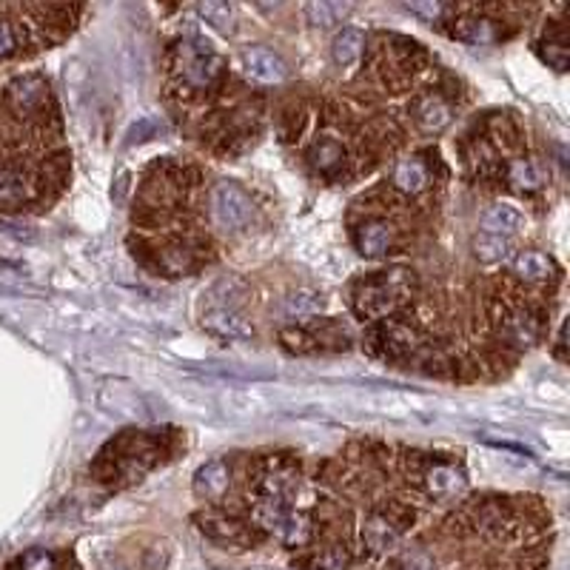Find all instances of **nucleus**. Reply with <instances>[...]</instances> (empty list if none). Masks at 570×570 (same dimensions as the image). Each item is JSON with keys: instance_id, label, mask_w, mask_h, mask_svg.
<instances>
[{"instance_id": "2eb2a0df", "label": "nucleus", "mask_w": 570, "mask_h": 570, "mask_svg": "<svg viewBox=\"0 0 570 570\" xmlns=\"http://www.w3.org/2000/svg\"><path fill=\"white\" fill-rule=\"evenodd\" d=\"M391 180L402 195H419L428 188V183H431V169H428L425 160L419 157H406L396 163Z\"/></svg>"}, {"instance_id": "bb28decb", "label": "nucleus", "mask_w": 570, "mask_h": 570, "mask_svg": "<svg viewBox=\"0 0 570 570\" xmlns=\"http://www.w3.org/2000/svg\"><path fill=\"white\" fill-rule=\"evenodd\" d=\"M396 567L399 570H434V559L425 551H406V554H399Z\"/></svg>"}, {"instance_id": "423d86ee", "label": "nucleus", "mask_w": 570, "mask_h": 570, "mask_svg": "<svg viewBox=\"0 0 570 570\" xmlns=\"http://www.w3.org/2000/svg\"><path fill=\"white\" fill-rule=\"evenodd\" d=\"M308 163H311V169L320 177L337 180L345 172L348 157H345V149H343L340 140H334V137H317L311 142V149H308Z\"/></svg>"}, {"instance_id": "1a4fd4ad", "label": "nucleus", "mask_w": 570, "mask_h": 570, "mask_svg": "<svg viewBox=\"0 0 570 570\" xmlns=\"http://www.w3.org/2000/svg\"><path fill=\"white\" fill-rule=\"evenodd\" d=\"M228 485H231V470H228L226 459L206 462L195 477V493L200 499H206V502H220V499L228 493Z\"/></svg>"}, {"instance_id": "c85d7f7f", "label": "nucleus", "mask_w": 570, "mask_h": 570, "mask_svg": "<svg viewBox=\"0 0 570 570\" xmlns=\"http://www.w3.org/2000/svg\"><path fill=\"white\" fill-rule=\"evenodd\" d=\"M117 570H121V567H117Z\"/></svg>"}, {"instance_id": "6e6552de", "label": "nucleus", "mask_w": 570, "mask_h": 570, "mask_svg": "<svg viewBox=\"0 0 570 570\" xmlns=\"http://www.w3.org/2000/svg\"><path fill=\"white\" fill-rule=\"evenodd\" d=\"M200 522V531L217 544H228V548H243V544L251 542V533L240 525V522H234L228 516H220V513H203L197 516Z\"/></svg>"}, {"instance_id": "0eeeda50", "label": "nucleus", "mask_w": 570, "mask_h": 570, "mask_svg": "<svg viewBox=\"0 0 570 570\" xmlns=\"http://www.w3.org/2000/svg\"><path fill=\"white\" fill-rule=\"evenodd\" d=\"M422 482H425V491L437 499H457L468 485L465 473L457 465H445V462H437L428 468L422 473Z\"/></svg>"}, {"instance_id": "a878e982", "label": "nucleus", "mask_w": 570, "mask_h": 570, "mask_svg": "<svg viewBox=\"0 0 570 570\" xmlns=\"http://www.w3.org/2000/svg\"><path fill=\"white\" fill-rule=\"evenodd\" d=\"M58 562L49 551H43V548H32L20 556V570H55Z\"/></svg>"}, {"instance_id": "f257e3e1", "label": "nucleus", "mask_w": 570, "mask_h": 570, "mask_svg": "<svg viewBox=\"0 0 570 570\" xmlns=\"http://www.w3.org/2000/svg\"><path fill=\"white\" fill-rule=\"evenodd\" d=\"M414 291V271L408 269H391V271H379L365 280L356 282L351 305L356 317L363 320H376L388 314L391 308L402 300H408Z\"/></svg>"}, {"instance_id": "4be33fe9", "label": "nucleus", "mask_w": 570, "mask_h": 570, "mask_svg": "<svg viewBox=\"0 0 570 570\" xmlns=\"http://www.w3.org/2000/svg\"><path fill=\"white\" fill-rule=\"evenodd\" d=\"M197 9L206 17V23H211L214 29H220L226 35L234 32V9L228 4H217V0H203Z\"/></svg>"}, {"instance_id": "7ed1b4c3", "label": "nucleus", "mask_w": 570, "mask_h": 570, "mask_svg": "<svg viewBox=\"0 0 570 570\" xmlns=\"http://www.w3.org/2000/svg\"><path fill=\"white\" fill-rule=\"evenodd\" d=\"M208 214H211L214 226H220L226 231H237V228H246L251 223L254 203L240 185L217 183L208 195Z\"/></svg>"}, {"instance_id": "cd10ccee", "label": "nucleus", "mask_w": 570, "mask_h": 570, "mask_svg": "<svg viewBox=\"0 0 570 570\" xmlns=\"http://www.w3.org/2000/svg\"><path fill=\"white\" fill-rule=\"evenodd\" d=\"M408 12H414V15H419V17H425V20H439L448 9L445 6H439V4H408L406 6Z\"/></svg>"}, {"instance_id": "4468645a", "label": "nucleus", "mask_w": 570, "mask_h": 570, "mask_svg": "<svg viewBox=\"0 0 570 570\" xmlns=\"http://www.w3.org/2000/svg\"><path fill=\"white\" fill-rule=\"evenodd\" d=\"M354 240H356V248H360L363 257H371V259L385 257L394 243V228L385 220H371L354 231Z\"/></svg>"}, {"instance_id": "f3484780", "label": "nucleus", "mask_w": 570, "mask_h": 570, "mask_svg": "<svg viewBox=\"0 0 570 570\" xmlns=\"http://www.w3.org/2000/svg\"><path fill=\"white\" fill-rule=\"evenodd\" d=\"M525 214H522L516 206H508V203H499V206H491L482 217V226L488 234H496V237H505V234H516L525 228Z\"/></svg>"}, {"instance_id": "5701e85b", "label": "nucleus", "mask_w": 570, "mask_h": 570, "mask_svg": "<svg viewBox=\"0 0 570 570\" xmlns=\"http://www.w3.org/2000/svg\"><path fill=\"white\" fill-rule=\"evenodd\" d=\"M322 305H325V297L317 294V291H294L285 297V311H289L291 317H302V314H317L322 311Z\"/></svg>"}, {"instance_id": "f03ea898", "label": "nucleus", "mask_w": 570, "mask_h": 570, "mask_svg": "<svg viewBox=\"0 0 570 570\" xmlns=\"http://www.w3.org/2000/svg\"><path fill=\"white\" fill-rule=\"evenodd\" d=\"M180 83L188 91H211L226 75V60L211 49V43L195 37L177 46Z\"/></svg>"}, {"instance_id": "dca6fc26", "label": "nucleus", "mask_w": 570, "mask_h": 570, "mask_svg": "<svg viewBox=\"0 0 570 570\" xmlns=\"http://www.w3.org/2000/svg\"><path fill=\"white\" fill-rule=\"evenodd\" d=\"M505 180L516 188V192H539L548 183V172L536 160H511L505 165Z\"/></svg>"}, {"instance_id": "9b49d317", "label": "nucleus", "mask_w": 570, "mask_h": 570, "mask_svg": "<svg viewBox=\"0 0 570 570\" xmlns=\"http://www.w3.org/2000/svg\"><path fill=\"white\" fill-rule=\"evenodd\" d=\"M499 334L511 345L531 348L539 340V320L525 308H516V311L505 314V320H499Z\"/></svg>"}, {"instance_id": "a211bd4d", "label": "nucleus", "mask_w": 570, "mask_h": 570, "mask_svg": "<svg viewBox=\"0 0 570 570\" xmlns=\"http://www.w3.org/2000/svg\"><path fill=\"white\" fill-rule=\"evenodd\" d=\"M365 52V35L360 29H343L334 43H331V58L340 69H354L356 63L363 60Z\"/></svg>"}, {"instance_id": "ddd939ff", "label": "nucleus", "mask_w": 570, "mask_h": 570, "mask_svg": "<svg viewBox=\"0 0 570 570\" xmlns=\"http://www.w3.org/2000/svg\"><path fill=\"white\" fill-rule=\"evenodd\" d=\"M243 69H246V75L257 83H280L285 75H289L282 58L274 55L271 49H246Z\"/></svg>"}, {"instance_id": "9d476101", "label": "nucleus", "mask_w": 570, "mask_h": 570, "mask_svg": "<svg viewBox=\"0 0 570 570\" xmlns=\"http://www.w3.org/2000/svg\"><path fill=\"white\" fill-rule=\"evenodd\" d=\"M363 542L371 554H388L399 544V525L388 513H371L363 522Z\"/></svg>"}, {"instance_id": "20e7f679", "label": "nucleus", "mask_w": 570, "mask_h": 570, "mask_svg": "<svg viewBox=\"0 0 570 570\" xmlns=\"http://www.w3.org/2000/svg\"><path fill=\"white\" fill-rule=\"evenodd\" d=\"M6 103L20 121L23 117L26 121L29 117H40L46 111V103H49V86L37 75H23L6 86Z\"/></svg>"}, {"instance_id": "6ab92c4d", "label": "nucleus", "mask_w": 570, "mask_h": 570, "mask_svg": "<svg viewBox=\"0 0 570 570\" xmlns=\"http://www.w3.org/2000/svg\"><path fill=\"white\" fill-rule=\"evenodd\" d=\"M513 274H519L522 280H528V282L548 280L554 274V259L539 254V251H522L513 259Z\"/></svg>"}, {"instance_id": "412c9836", "label": "nucleus", "mask_w": 570, "mask_h": 570, "mask_svg": "<svg viewBox=\"0 0 570 570\" xmlns=\"http://www.w3.org/2000/svg\"><path fill=\"white\" fill-rule=\"evenodd\" d=\"M457 37L465 40V43H473V46H485L496 35H493V23L491 20H485V17H465V20H459Z\"/></svg>"}, {"instance_id": "f8f14e48", "label": "nucleus", "mask_w": 570, "mask_h": 570, "mask_svg": "<svg viewBox=\"0 0 570 570\" xmlns=\"http://www.w3.org/2000/svg\"><path fill=\"white\" fill-rule=\"evenodd\" d=\"M450 121H454V111H450V106L439 98V94H428V98H419L414 103V123L425 134L445 132L450 126Z\"/></svg>"}, {"instance_id": "393cba45", "label": "nucleus", "mask_w": 570, "mask_h": 570, "mask_svg": "<svg viewBox=\"0 0 570 570\" xmlns=\"http://www.w3.org/2000/svg\"><path fill=\"white\" fill-rule=\"evenodd\" d=\"M351 556L345 548H325L311 559V570H348Z\"/></svg>"}, {"instance_id": "39448f33", "label": "nucleus", "mask_w": 570, "mask_h": 570, "mask_svg": "<svg viewBox=\"0 0 570 570\" xmlns=\"http://www.w3.org/2000/svg\"><path fill=\"white\" fill-rule=\"evenodd\" d=\"M203 328L220 340H251L254 325L234 311L231 305H214L203 317Z\"/></svg>"}, {"instance_id": "b1692460", "label": "nucleus", "mask_w": 570, "mask_h": 570, "mask_svg": "<svg viewBox=\"0 0 570 570\" xmlns=\"http://www.w3.org/2000/svg\"><path fill=\"white\" fill-rule=\"evenodd\" d=\"M308 12V20L314 23V26H334V23H340V17L348 12V6H343V4H311L305 9Z\"/></svg>"}, {"instance_id": "aec40b11", "label": "nucleus", "mask_w": 570, "mask_h": 570, "mask_svg": "<svg viewBox=\"0 0 570 570\" xmlns=\"http://www.w3.org/2000/svg\"><path fill=\"white\" fill-rule=\"evenodd\" d=\"M473 251H477V259L485 266H496V263H505L511 257L513 246L508 237H496V234H482L477 243H473Z\"/></svg>"}]
</instances>
